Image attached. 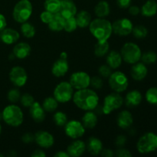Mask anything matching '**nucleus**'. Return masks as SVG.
Segmentation results:
<instances>
[{
  "label": "nucleus",
  "mask_w": 157,
  "mask_h": 157,
  "mask_svg": "<svg viewBox=\"0 0 157 157\" xmlns=\"http://www.w3.org/2000/svg\"><path fill=\"white\" fill-rule=\"evenodd\" d=\"M73 101L78 108L89 111L98 107L99 97L94 90L84 88L78 90L73 94Z\"/></svg>",
  "instance_id": "1"
},
{
  "label": "nucleus",
  "mask_w": 157,
  "mask_h": 157,
  "mask_svg": "<svg viewBox=\"0 0 157 157\" xmlns=\"http://www.w3.org/2000/svg\"><path fill=\"white\" fill-rule=\"evenodd\" d=\"M117 122L119 127L122 129H127L133 124V116L128 110H123L118 114Z\"/></svg>",
  "instance_id": "21"
},
{
  "label": "nucleus",
  "mask_w": 157,
  "mask_h": 157,
  "mask_svg": "<svg viewBox=\"0 0 157 157\" xmlns=\"http://www.w3.org/2000/svg\"><path fill=\"white\" fill-rule=\"evenodd\" d=\"M143 99L142 94L137 90H133L128 92L126 95L125 104L127 107H136L141 103Z\"/></svg>",
  "instance_id": "23"
},
{
  "label": "nucleus",
  "mask_w": 157,
  "mask_h": 157,
  "mask_svg": "<svg viewBox=\"0 0 157 157\" xmlns=\"http://www.w3.org/2000/svg\"><path fill=\"white\" fill-rule=\"evenodd\" d=\"M53 16L54 14H52V12H48V11L45 10L41 13V15H40V19L41 20V21H42L43 23L48 25L51 21H52Z\"/></svg>",
  "instance_id": "44"
},
{
  "label": "nucleus",
  "mask_w": 157,
  "mask_h": 157,
  "mask_svg": "<svg viewBox=\"0 0 157 157\" xmlns=\"http://www.w3.org/2000/svg\"><path fill=\"white\" fill-rule=\"evenodd\" d=\"M101 156H105V157H112L114 155L113 153V150H109V149H105V150H102V151L101 152Z\"/></svg>",
  "instance_id": "51"
},
{
  "label": "nucleus",
  "mask_w": 157,
  "mask_h": 157,
  "mask_svg": "<svg viewBox=\"0 0 157 157\" xmlns=\"http://www.w3.org/2000/svg\"><path fill=\"white\" fill-rule=\"evenodd\" d=\"M113 32L119 36H127L132 33L133 25L132 21L127 18H121L112 24Z\"/></svg>",
  "instance_id": "11"
},
{
  "label": "nucleus",
  "mask_w": 157,
  "mask_h": 157,
  "mask_svg": "<svg viewBox=\"0 0 157 157\" xmlns=\"http://www.w3.org/2000/svg\"><path fill=\"white\" fill-rule=\"evenodd\" d=\"M81 123L85 128L93 129L98 124V117L94 112L89 110L83 116Z\"/></svg>",
  "instance_id": "29"
},
{
  "label": "nucleus",
  "mask_w": 157,
  "mask_h": 157,
  "mask_svg": "<svg viewBox=\"0 0 157 157\" xmlns=\"http://www.w3.org/2000/svg\"><path fill=\"white\" fill-rule=\"evenodd\" d=\"M132 0H117L118 6L122 9H127L131 4Z\"/></svg>",
  "instance_id": "47"
},
{
  "label": "nucleus",
  "mask_w": 157,
  "mask_h": 157,
  "mask_svg": "<svg viewBox=\"0 0 157 157\" xmlns=\"http://www.w3.org/2000/svg\"><path fill=\"white\" fill-rule=\"evenodd\" d=\"M32 5L29 0H20L13 9V18L15 21L23 23L30 18L32 14Z\"/></svg>",
  "instance_id": "4"
},
{
  "label": "nucleus",
  "mask_w": 157,
  "mask_h": 157,
  "mask_svg": "<svg viewBox=\"0 0 157 157\" xmlns=\"http://www.w3.org/2000/svg\"><path fill=\"white\" fill-rule=\"evenodd\" d=\"M35 140L40 147L45 149L52 147L55 142L54 136L50 133L44 130H40L35 133Z\"/></svg>",
  "instance_id": "14"
},
{
  "label": "nucleus",
  "mask_w": 157,
  "mask_h": 157,
  "mask_svg": "<svg viewBox=\"0 0 157 157\" xmlns=\"http://www.w3.org/2000/svg\"><path fill=\"white\" fill-rule=\"evenodd\" d=\"M0 41H1V38H0Z\"/></svg>",
  "instance_id": "58"
},
{
  "label": "nucleus",
  "mask_w": 157,
  "mask_h": 157,
  "mask_svg": "<svg viewBox=\"0 0 157 157\" xmlns=\"http://www.w3.org/2000/svg\"><path fill=\"white\" fill-rule=\"evenodd\" d=\"M9 79L11 82L16 87H22L27 82V72L23 67L15 66L12 67L9 72Z\"/></svg>",
  "instance_id": "13"
},
{
  "label": "nucleus",
  "mask_w": 157,
  "mask_h": 157,
  "mask_svg": "<svg viewBox=\"0 0 157 157\" xmlns=\"http://www.w3.org/2000/svg\"><path fill=\"white\" fill-rule=\"evenodd\" d=\"M129 12L132 15H137L140 12V9L136 6H132L129 9Z\"/></svg>",
  "instance_id": "49"
},
{
  "label": "nucleus",
  "mask_w": 157,
  "mask_h": 157,
  "mask_svg": "<svg viewBox=\"0 0 157 157\" xmlns=\"http://www.w3.org/2000/svg\"><path fill=\"white\" fill-rule=\"evenodd\" d=\"M21 140L25 144H29V143H32V141L35 140V136H33L32 133H27L23 135L22 137H21Z\"/></svg>",
  "instance_id": "48"
},
{
  "label": "nucleus",
  "mask_w": 157,
  "mask_h": 157,
  "mask_svg": "<svg viewBox=\"0 0 157 157\" xmlns=\"http://www.w3.org/2000/svg\"><path fill=\"white\" fill-rule=\"evenodd\" d=\"M124 104V99L119 93H112L107 95L104 98L103 112L104 114H110L113 110L119 109Z\"/></svg>",
  "instance_id": "9"
},
{
  "label": "nucleus",
  "mask_w": 157,
  "mask_h": 157,
  "mask_svg": "<svg viewBox=\"0 0 157 157\" xmlns=\"http://www.w3.org/2000/svg\"><path fill=\"white\" fill-rule=\"evenodd\" d=\"M59 13L64 18L74 17L77 14V7L72 0H61Z\"/></svg>",
  "instance_id": "15"
},
{
  "label": "nucleus",
  "mask_w": 157,
  "mask_h": 157,
  "mask_svg": "<svg viewBox=\"0 0 157 157\" xmlns=\"http://www.w3.org/2000/svg\"><path fill=\"white\" fill-rule=\"evenodd\" d=\"M74 88L67 81H62L55 87L54 90V98L59 103H67L73 98Z\"/></svg>",
  "instance_id": "7"
},
{
  "label": "nucleus",
  "mask_w": 157,
  "mask_h": 157,
  "mask_svg": "<svg viewBox=\"0 0 157 157\" xmlns=\"http://www.w3.org/2000/svg\"><path fill=\"white\" fill-rule=\"evenodd\" d=\"M110 45L107 41H98L94 46V55L98 57H103L109 52Z\"/></svg>",
  "instance_id": "32"
},
{
  "label": "nucleus",
  "mask_w": 157,
  "mask_h": 157,
  "mask_svg": "<svg viewBox=\"0 0 157 157\" xmlns=\"http://www.w3.org/2000/svg\"><path fill=\"white\" fill-rule=\"evenodd\" d=\"M140 59L142 60L143 63H144L145 64H154L157 61V55L155 52L148 51V52L142 54Z\"/></svg>",
  "instance_id": "35"
},
{
  "label": "nucleus",
  "mask_w": 157,
  "mask_h": 157,
  "mask_svg": "<svg viewBox=\"0 0 157 157\" xmlns=\"http://www.w3.org/2000/svg\"><path fill=\"white\" fill-rule=\"evenodd\" d=\"M146 100L153 105H157V87H150L146 92Z\"/></svg>",
  "instance_id": "36"
},
{
  "label": "nucleus",
  "mask_w": 157,
  "mask_h": 157,
  "mask_svg": "<svg viewBox=\"0 0 157 157\" xmlns=\"http://www.w3.org/2000/svg\"><path fill=\"white\" fill-rule=\"evenodd\" d=\"M87 149L90 154L97 156V155H99L102 151L103 144L98 138L92 136L89 138L87 141Z\"/></svg>",
  "instance_id": "24"
},
{
  "label": "nucleus",
  "mask_w": 157,
  "mask_h": 157,
  "mask_svg": "<svg viewBox=\"0 0 157 157\" xmlns=\"http://www.w3.org/2000/svg\"><path fill=\"white\" fill-rule=\"evenodd\" d=\"M1 132H2V127L1 125H0V134H1Z\"/></svg>",
  "instance_id": "56"
},
{
  "label": "nucleus",
  "mask_w": 157,
  "mask_h": 157,
  "mask_svg": "<svg viewBox=\"0 0 157 157\" xmlns=\"http://www.w3.org/2000/svg\"><path fill=\"white\" fill-rule=\"evenodd\" d=\"M31 53V46L28 43L20 42L15 44L13 48V55L18 59L27 58Z\"/></svg>",
  "instance_id": "22"
},
{
  "label": "nucleus",
  "mask_w": 157,
  "mask_h": 157,
  "mask_svg": "<svg viewBox=\"0 0 157 157\" xmlns=\"http://www.w3.org/2000/svg\"><path fill=\"white\" fill-rule=\"evenodd\" d=\"M90 85H91L95 89H101L103 87V80L101 79V77L94 76L90 78Z\"/></svg>",
  "instance_id": "43"
},
{
  "label": "nucleus",
  "mask_w": 157,
  "mask_h": 157,
  "mask_svg": "<svg viewBox=\"0 0 157 157\" xmlns=\"http://www.w3.org/2000/svg\"><path fill=\"white\" fill-rule=\"evenodd\" d=\"M128 78L124 73L115 71L109 77V85L110 88L117 93L124 92L128 87Z\"/></svg>",
  "instance_id": "8"
},
{
  "label": "nucleus",
  "mask_w": 157,
  "mask_h": 157,
  "mask_svg": "<svg viewBox=\"0 0 157 157\" xmlns=\"http://www.w3.org/2000/svg\"><path fill=\"white\" fill-rule=\"evenodd\" d=\"M64 131L66 135L72 139H78L84 134L85 127L83 126L82 123L73 120L67 121V124L64 125Z\"/></svg>",
  "instance_id": "12"
},
{
  "label": "nucleus",
  "mask_w": 157,
  "mask_h": 157,
  "mask_svg": "<svg viewBox=\"0 0 157 157\" xmlns=\"http://www.w3.org/2000/svg\"><path fill=\"white\" fill-rule=\"evenodd\" d=\"M46 156L45 153L41 150H34L33 153H32V157H44Z\"/></svg>",
  "instance_id": "52"
},
{
  "label": "nucleus",
  "mask_w": 157,
  "mask_h": 157,
  "mask_svg": "<svg viewBox=\"0 0 157 157\" xmlns=\"http://www.w3.org/2000/svg\"><path fill=\"white\" fill-rule=\"evenodd\" d=\"M77 28H78V24H77L76 18L75 16L65 18L64 26V31H66L67 32H72L76 30Z\"/></svg>",
  "instance_id": "39"
},
{
  "label": "nucleus",
  "mask_w": 157,
  "mask_h": 157,
  "mask_svg": "<svg viewBox=\"0 0 157 157\" xmlns=\"http://www.w3.org/2000/svg\"><path fill=\"white\" fill-rule=\"evenodd\" d=\"M122 59L128 64H133L140 60L142 52L139 46L133 42H127L124 44L121 52Z\"/></svg>",
  "instance_id": "6"
},
{
  "label": "nucleus",
  "mask_w": 157,
  "mask_h": 157,
  "mask_svg": "<svg viewBox=\"0 0 157 157\" xmlns=\"http://www.w3.org/2000/svg\"><path fill=\"white\" fill-rule=\"evenodd\" d=\"M133 36L136 38H144L148 35V30L147 28L144 25H136L133 27V31H132Z\"/></svg>",
  "instance_id": "37"
},
{
  "label": "nucleus",
  "mask_w": 157,
  "mask_h": 157,
  "mask_svg": "<svg viewBox=\"0 0 157 157\" xmlns=\"http://www.w3.org/2000/svg\"><path fill=\"white\" fill-rule=\"evenodd\" d=\"M29 112L32 119L37 123L42 122L45 118V110L37 101H35L29 107Z\"/></svg>",
  "instance_id": "20"
},
{
  "label": "nucleus",
  "mask_w": 157,
  "mask_h": 157,
  "mask_svg": "<svg viewBox=\"0 0 157 157\" xmlns=\"http://www.w3.org/2000/svg\"><path fill=\"white\" fill-rule=\"evenodd\" d=\"M90 77L84 71H77L71 75L69 83L77 90L87 88L90 86Z\"/></svg>",
  "instance_id": "10"
},
{
  "label": "nucleus",
  "mask_w": 157,
  "mask_h": 157,
  "mask_svg": "<svg viewBox=\"0 0 157 157\" xmlns=\"http://www.w3.org/2000/svg\"><path fill=\"white\" fill-rule=\"evenodd\" d=\"M20 102H21V105L24 106L25 107H30L32 105V104L35 102V100H34V98L32 95L25 93L24 94L21 95Z\"/></svg>",
  "instance_id": "40"
},
{
  "label": "nucleus",
  "mask_w": 157,
  "mask_h": 157,
  "mask_svg": "<svg viewBox=\"0 0 157 157\" xmlns=\"http://www.w3.org/2000/svg\"><path fill=\"white\" fill-rule=\"evenodd\" d=\"M110 5L107 1H100L94 8V13L98 18H106L110 14Z\"/></svg>",
  "instance_id": "30"
},
{
  "label": "nucleus",
  "mask_w": 157,
  "mask_h": 157,
  "mask_svg": "<svg viewBox=\"0 0 157 157\" xmlns=\"http://www.w3.org/2000/svg\"><path fill=\"white\" fill-rule=\"evenodd\" d=\"M67 55L66 52H62V53L61 54V55H60V58H66L67 59Z\"/></svg>",
  "instance_id": "54"
},
{
  "label": "nucleus",
  "mask_w": 157,
  "mask_h": 157,
  "mask_svg": "<svg viewBox=\"0 0 157 157\" xmlns=\"http://www.w3.org/2000/svg\"><path fill=\"white\" fill-rule=\"evenodd\" d=\"M21 32L25 38H31L35 36L36 30H35V28L34 27L33 25L28 22V21H25V22L21 23Z\"/></svg>",
  "instance_id": "34"
},
{
  "label": "nucleus",
  "mask_w": 157,
  "mask_h": 157,
  "mask_svg": "<svg viewBox=\"0 0 157 157\" xmlns=\"http://www.w3.org/2000/svg\"><path fill=\"white\" fill-rule=\"evenodd\" d=\"M0 156H2V155H1V154H0Z\"/></svg>",
  "instance_id": "57"
},
{
  "label": "nucleus",
  "mask_w": 157,
  "mask_h": 157,
  "mask_svg": "<svg viewBox=\"0 0 157 157\" xmlns=\"http://www.w3.org/2000/svg\"><path fill=\"white\" fill-rule=\"evenodd\" d=\"M142 15L145 17H153L157 13V3L154 0L146 2L140 9Z\"/></svg>",
  "instance_id": "26"
},
{
  "label": "nucleus",
  "mask_w": 157,
  "mask_h": 157,
  "mask_svg": "<svg viewBox=\"0 0 157 157\" xmlns=\"http://www.w3.org/2000/svg\"><path fill=\"white\" fill-rule=\"evenodd\" d=\"M58 102L55 98L48 97L43 101L42 107L46 112H54L58 108Z\"/></svg>",
  "instance_id": "33"
},
{
  "label": "nucleus",
  "mask_w": 157,
  "mask_h": 157,
  "mask_svg": "<svg viewBox=\"0 0 157 157\" xmlns=\"http://www.w3.org/2000/svg\"><path fill=\"white\" fill-rule=\"evenodd\" d=\"M126 143H127V138H126L125 136H124V135H120V136H117V138L116 140V144L117 147H124L126 144Z\"/></svg>",
  "instance_id": "46"
},
{
  "label": "nucleus",
  "mask_w": 157,
  "mask_h": 157,
  "mask_svg": "<svg viewBox=\"0 0 157 157\" xmlns=\"http://www.w3.org/2000/svg\"><path fill=\"white\" fill-rule=\"evenodd\" d=\"M75 17L76 18L78 27L81 29L87 27L91 21V15L85 10L80 11Z\"/></svg>",
  "instance_id": "28"
},
{
  "label": "nucleus",
  "mask_w": 157,
  "mask_h": 157,
  "mask_svg": "<svg viewBox=\"0 0 157 157\" xmlns=\"http://www.w3.org/2000/svg\"><path fill=\"white\" fill-rule=\"evenodd\" d=\"M2 119V113H0V120Z\"/></svg>",
  "instance_id": "55"
},
{
  "label": "nucleus",
  "mask_w": 157,
  "mask_h": 157,
  "mask_svg": "<svg viewBox=\"0 0 157 157\" xmlns=\"http://www.w3.org/2000/svg\"><path fill=\"white\" fill-rule=\"evenodd\" d=\"M138 152L142 154H147L157 150V135L149 132L143 135L136 144Z\"/></svg>",
  "instance_id": "5"
},
{
  "label": "nucleus",
  "mask_w": 157,
  "mask_h": 157,
  "mask_svg": "<svg viewBox=\"0 0 157 157\" xmlns=\"http://www.w3.org/2000/svg\"><path fill=\"white\" fill-rule=\"evenodd\" d=\"M44 9L52 14L59 13L61 8V0H45L44 3Z\"/></svg>",
  "instance_id": "31"
},
{
  "label": "nucleus",
  "mask_w": 157,
  "mask_h": 157,
  "mask_svg": "<svg viewBox=\"0 0 157 157\" xmlns=\"http://www.w3.org/2000/svg\"><path fill=\"white\" fill-rule=\"evenodd\" d=\"M69 65L66 58H60L53 64L52 67V73L57 78L64 76L68 71Z\"/></svg>",
  "instance_id": "16"
},
{
  "label": "nucleus",
  "mask_w": 157,
  "mask_h": 157,
  "mask_svg": "<svg viewBox=\"0 0 157 157\" xmlns=\"http://www.w3.org/2000/svg\"><path fill=\"white\" fill-rule=\"evenodd\" d=\"M116 156L119 157H130L132 156L131 153L128 150H126V149L120 148L116 152Z\"/></svg>",
  "instance_id": "45"
},
{
  "label": "nucleus",
  "mask_w": 157,
  "mask_h": 157,
  "mask_svg": "<svg viewBox=\"0 0 157 157\" xmlns=\"http://www.w3.org/2000/svg\"><path fill=\"white\" fill-rule=\"evenodd\" d=\"M111 67L107 64H103L99 67V74L102 78H109L111 75Z\"/></svg>",
  "instance_id": "42"
},
{
  "label": "nucleus",
  "mask_w": 157,
  "mask_h": 157,
  "mask_svg": "<svg viewBox=\"0 0 157 157\" xmlns=\"http://www.w3.org/2000/svg\"><path fill=\"white\" fill-rule=\"evenodd\" d=\"M20 35L16 30L13 29H4L0 34V38L3 43L6 44H12L19 39Z\"/></svg>",
  "instance_id": "18"
},
{
  "label": "nucleus",
  "mask_w": 157,
  "mask_h": 157,
  "mask_svg": "<svg viewBox=\"0 0 157 157\" xmlns=\"http://www.w3.org/2000/svg\"><path fill=\"white\" fill-rule=\"evenodd\" d=\"M55 157H69L68 153L65 151H58L55 154Z\"/></svg>",
  "instance_id": "53"
},
{
  "label": "nucleus",
  "mask_w": 157,
  "mask_h": 157,
  "mask_svg": "<svg viewBox=\"0 0 157 157\" xmlns=\"http://www.w3.org/2000/svg\"><path fill=\"white\" fill-rule=\"evenodd\" d=\"M2 120L11 127H19L23 122V112L19 107L15 104H10L3 110Z\"/></svg>",
  "instance_id": "3"
},
{
  "label": "nucleus",
  "mask_w": 157,
  "mask_h": 157,
  "mask_svg": "<svg viewBox=\"0 0 157 157\" xmlns=\"http://www.w3.org/2000/svg\"><path fill=\"white\" fill-rule=\"evenodd\" d=\"M64 21H65V18L60 13L54 14L52 21L48 24V25L50 30L53 32H60V31L64 30Z\"/></svg>",
  "instance_id": "25"
},
{
  "label": "nucleus",
  "mask_w": 157,
  "mask_h": 157,
  "mask_svg": "<svg viewBox=\"0 0 157 157\" xmlns=\"http://www.w3.org/2000/svg\"><path fill=\"white\" fill-rule=\"evenodd\" d=\"M86 149V145L82 140H75L67 147V153L70 156L78 157L82 156Z\"/></svg>",
  "instance_id": "19"
},
{
  "label": "nucleus",
  "mask_w": 157,
  "mask_h": 157,
  "mask_svg": "<svg viewBox=\"0 0 157 157\" xmlns=\"http://www.w3.org/2000/svg\"><path fill=\"white\" fill-rule=\"evenodd\" d=\"M89 30L98 41H106L113 33L112 24L104 18H98L90 21Z\"/></svg>",
  "instance_id": "2"
},
{
  "label": "nucleus",
  "mask_w": 157,
  "mask_h": 157,
  "mask_svg": "<svg viewBox=\"0 0 157 157\" xmlns=\"http://www.w3.org/2000/svg\"><path fill=\"white\" fill-rule=\"evenodd\" d=\"M53 120L54 122L55 123L57 126H58V127H64V125L67 122V117L64 112L58 111L55 113L53 117Z\"/></svg>",
  "instance_id": "38"
},
{
  "label": "nucleus",
  "mask_w": 157,
  "mask_h": 157,
  "mask_svg": "<svg viewBox=\"0 0 157 157\" xmlns=\"http://www.w3.org/2000/svg\"><path fill=\"white\" fill-rule=\"evenodd\" d=\"M6 25H7V22H6V19L5 18L4 15L0 13V32L6 29Z\"/></svg>",
  "instance_id": "50"
},
{
  "label": "nucleus",
  "mask_w": 157,
  "mask_h": 157,
  "mask_svg": "<svg viewBox=\"0 0 157 157\" xmlns=\"http://www.w3.org/2000/svg\"><path fill=\"white\" fill-rule=\"evenodd\" d=\"M147 74L148 69L146 64L139 61L133 64L130 70V75L135 81H142L147 77Z\"/></svg>",
  "instance_id": "17"
},
{
  "label": "nucleus",
  "mask_w": 157,
  "mask_h": 157,
  "mask_svg": "<svg viewBox=\"0 0 157 157\" xmlns=\"http://www.w3.org/2000/svg\"><path fill=\"white\" fill-rule=\"evenodd\" d=\"M7 98L8 100H9L11 103H16L18 102V101H20L21 94H20V91L18 89H11V90L8 92Z\"/></svg>",
  "instance_id": "41"
},
{
  "label": "nucleus",
  "mask_w": 157,
  "mask_h": 157,
  "mask_svg": "<svg viewBox=\"0 0 157 157\" xmlns=\"http://www.w3.org/2000/svg\"><path fill=\"white\" fill-rule=\"evenodd\" d=\"M122 57L121 53L117 51H112L108 54L107 57V64L110 66L112 69H116L119 67L122 64Z\"/></svg>",
  "instance_id": "27"
}]
</instances>
